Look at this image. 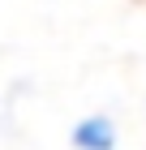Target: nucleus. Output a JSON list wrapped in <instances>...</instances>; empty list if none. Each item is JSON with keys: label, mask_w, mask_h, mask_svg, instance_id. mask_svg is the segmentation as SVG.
<instances>
[{"label": "nucleus", "mask_w": 146, "mask_h": 150, "mask_svg": "<svg viewBox=\"0 0 146 150\" xmlns=\"http://www.w3.org/2000/svg\"><path fill=\"white\" fill-rule=\"evenodd\" d=\"M73 146L78 150H112L116 146V125L108 116H86L73 125Z\"/></svg>", "instance_id": "1"}]
</instances>
